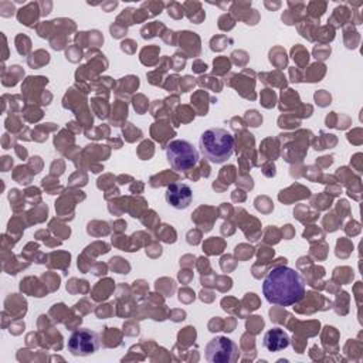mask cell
Listing matches in <instances>:
<instances>
[{
  "label": "cell",
  "instance_id": "obj_1",
  "mask_svg": "<svg viewBox=\"0 0 363 363\" xmlns=\"http://www.w3.org/2000/svg\"><path fill=\"white\" fill-rule=\"evenodd\" d=\"M262 294L272 305L291 306L303 298L305 281L298 271L289 267H277L265 277Z\"/></svg>",
  "mask_w": 363,
  "mask_h": 363
},
{
  "label": "cell",
  "instance_id": "obj_2",
  "mask_svg": "<svg viewBox=\"0 0 363 363\" xmlns=\"http://www.w3.org/2000/svg\"><path fill=\"white\" fill-rule=\"evenodd\" d=\"M199 149L204 159L221 164L234 153V136L223 128H210L200 135Z\"/></svg>",
  "mask_w": 363,
  "mask_h": 363
},
{
  "label": "cell",
  "instance_id": "obj_3",
  "mask_svg": "<svg viewBox=\"0 0 363 363\" xmlns=\"http://www.w3.org/2000/svg\"><path fill=\"white\" fill-rule=\"evenodd\" d=\"M166 159L174 170L187 172L199 162V152L189 140L177 139L166 146Z\"/></svg>",
  "mask_w": 363,
  "mask_h": 363
},
{
  "label": "cell",
  "instance_id": "obj_4",
  "mask_svg": "<svg viewBox=\"0 0 363 363\" xmlns=\"http://www.w3.org/2000/svg\"><path fill=\"white\" fill-rule=\"evenodd\" d=\"M101 346L99 342V335L95 330L82 328V329H77L71 333V336L68 337V352L72 356H89L94 354Z\"/></svg>",
  "mask_w": 363,
  "mask_h": 363
},
{
  "label": "cell",
  "instance_id": "obj_5",
  "mask_svg": "<svg viewBox=\"0 0 363 363\" xmlns=\"http://www.w3.org/2000/svg\"><path fill=\"white\" fill-rule=\"evenodd\" d=\"M204 356L210 363H233L238 359V346L228 337L217 336L206 345Z\"/></svg>",
  "mask_w": 363,
  "mask_h": 363
},
{
  "label": "cell",
  "instance_id": "obj_6",
  "mask_svg": "<svg viewBox=\"0 0 363 363\" xmlns=\"http://www.w3.org/2000/svg\"><path fill=\"white\" fill-rule=\"evenodd\" d=\"M164 200L170 207L176 210H184L190 206L193 200V191L186 183H172L164 191Z\"/></svg>",
  "mask_w": 363,
  "mask_h": 363
},
{
  "label": "cell",
  "instance_id": "obj_7",
  "mask_svg": "<svg viewBox=\"0 0 363 363\" xmlns=\"http://www.w3.org/2000/svg\"><path fill=\"white\" fill-rule=\"evenodd\" d=\"M262 346L268 352H279L289 346V336L279 328H272L265 332L262 339Z\"/></svg>",
  "mask_w": 363,
  "mask_h": 363
}]
</instances>
